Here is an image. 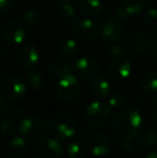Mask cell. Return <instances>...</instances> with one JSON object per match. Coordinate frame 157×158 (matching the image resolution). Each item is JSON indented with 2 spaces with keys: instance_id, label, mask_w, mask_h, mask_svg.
<instances>
[{
  "instance_id": "6da1fadb",
  "label": "cell",
  "mask_w": 157,
  "mask_h": 158,
  "mask_svg": "<svg viewBox=\"0 0 157 158\" xmlns=\"http://www.w3.org/2000/svg\"><path fill=\"white\" fill-rule=\"evenodd\" d=\"M143 118L136 108H125L112 119V130L123 140H132L139 135L142 128Z\"/></svg>"
},
{
  "instance_id": "7a4b0ae2",
  "label": "cell",
  "mask_w": 157,
  "mask_h": 158,
  "mask_svg": "<svg viewBox=\"0 0 157 158\" xmlns=\"http://www.w3.org/2000/svg\"><path fill=\"white\" fill-rule=\"evenodd\" d=\"M51 131L59 140H68L76 132V123L73 115L67 110H59L51 118Z\"/></svg>"
},
{
  "instance_id": "3957f363",
  "label": "cell",
  "mask_w": 157,
  "mask_h": 158,
  "mask_svg": "<svg viewBox=\"0 0 157 158\" xmlns=\"http://www.w3.org/2000/svg\"><path fill=\"white\" fill-rule=\"evenodd\" d=\"M19 131L22 137L30 142H40L46 137L48 126L42 117L37 115L27 116L21 121Z\"/></svg>"
},
{
  "instance_id": "277c9868",
  "label": "cell",
  "mask_w": 157,
  "mask_h": 158,
  "mask_svg": "<svg viewBox=\"0 0 157 158\" xmlns=\"http://www.w3.org/2000/svg\"><path fill=\"white\" fill-rule=\"evenodd\" d=\"M85 121L94 128H102L108 125L111 117V108L102 101H94L85 110Z\"/></svg>"
},
{
  "instance_id": "5b68a950",
  "label": "cell",
  "mask_w": 157,
  "mask_h": 158,
  "mask_svg": "<svg viewBox=\"0 0 157 158\" xmlns=\"http://www.w3.org/2000/svg\"><path fill=\"white\" fill-rule=\"evenodd\" d=\"M82 93V84L76 77L71 73L59 79L56 86V95L61 101L71 102L80 97Z\"/></svg>"
},
{
  "instance_id": "8992f818",
  "label": "cell",
  "mask_w": 157,
  "mask_h": 158,
  "mask_svg": "<svg viewBox=\"0 0 157 158\" xmlns=\"http://www.w3.org/2000/svg\"><path fill=\"white\" fill-rule=\"evenodd\" d=\"M130 73H131V64L129 59L126 58L125 55L113 57L107 70L108 77L114 83L125 82L129 77Z\"/></svg>"
},
{
  "instance_id": "52a82bcc",
  "label": "cell",
  "mask_w": 157,
  "mask_h": 158,
  "mask_svg": "<svg viewBox=\"0 0 157 158\" xmlns=\"http://www.w3.org/2000/svg\"><path fill=\"white\" fill-rule=\"evenodd\" d=\"M1 35L4 41L10 44H22L26 39L25 25L14 19L6 22L1 29Z\"/></svg>"
},
{
  "instance_id": "ba28073f",
  "label": "cell",
  "mask_w": 157,
  "mask_h": 158,
  "mask_svg": "<svg viewBox=\"0 0 157 158\" xmlns=\"http://www.w3.org/2000/svg\"><path fill=\"white\" fill-rule=\"evenodd\" d=\"M2 94L8 100L17 101L26 93V84L24 80L19 77H10L2 84Z\"/></svg>"
},
{
  "instance_id": "9c48e42d",
  "label": "cell",
  "mask_w": 157,
  "mask_h": 158,
  "mask_svg": "<svg viewBox=\"0 0 157 158\" xmlns=\"http://www.w3.org/2000/svg\"><path fill=\"white\" fill-rule=\"evenodd\" d=\"M99 35L105 41L114 43L123 35V26L118 19H107L100 24Z\"/></svg>"
},
{
  "instance_id": "30bf717a",
  "label": "cell",
  "mask_w": 157,
  "mask_h": 158,
  "mask_svg": "<svg viewBox=\"0 0 157 158\" xmlns=\"http://www.w3.org/2000/svg\"><path fill=\"white\" fill-rule=\"evenodd\" d=\"M73 32L79 40L90 43L97 37V28L94 22L89 19H78L74 22Z\"/></svg>"
},
{
  "instance_id": "8fae6325",
  "label": "cell",
  "mask_w": 157,
  "mask_h": 158,
  "mask_svg": "<svg viewBox=\"0 0 157 158\" xmlns=\"http://www.w3.org/2000/svg\"><path fill=\"white\" fill-rule=\"evenodd\" d=\"M88 148L95 157H103L112 150L110 139L102 133H94L88 139Z\"/></svg>"
},
{
  "instance_id": "7c38bea8",
  "label": "cell",
  "mask_w": 157,
  "mask_h": 158,
  "mask_svg": "<svg viewBox=\"0 0 157 158\" xmlns=\"http://www.w3.org/2000/svg\"><path fill=\"white\" fill-rule=\"evenodd\" d=\"M73 72L82 79H93L99 72V64L89 57H81L73 64Z\"/></svg>"
},
{
  "instance_id": "4fadbf2b",
  "label": "cell",
  "mask_w": 157,
  "mask_h": 158,
  "mask_svg": "<svg viewBox=\"0 0 157 158\" xmlns=\"http://www.w3.org/2000/svg\"><path fill=\"white\" fill-rule=\"evenodd\" d=\"M40 53L34 44H25L17 53V63L24 69H31L38 64Z\"/></svg>"
},
{
  "instance_id": "5bb4252c",
  "label": "cell",
  "mask_w": 157,
  "mask_h": 158,
  "mask_svg": "<svg viewBox=\"0 0 157 158\" xmlns=\"http://www.w3.org/2000/svg\"><path fill=\"white\" fill-rule=\"evenodd\" d=\"M37 151L42 158H59L63 155V146L55 138L41 140Z\"/></svg>"
},
{
  "instance_id": "9a60e30c",
  "label": "cell",
  "mask_w": 157,
  "mask_h": 158,
  "mask_svg": "<svg viewBox=\"0 0 157 158\" xmlns=\"http://www.w3.org/2000/svg\"><path fill=\"white\" fill-rule=\"evenodd\" d=\"M129 46L132 52H134L136 54H145L150 52V50L153 46V42L149 33L140 31L131 35V38L129 39Z\"/></svg>"
},
{
  "instance_id": "2e32d148",
  "label": "cell",
  "mask_w": 157,
  "mask_h": 158,
  "mask_svg": "<svg viewBox=\"0 0 157 158\" xmlns=\"http://www.w3.org/2000/svg\"><path fill=\"white\" fill-rule=\"evenodd\" d=\"M6 153L11 158H24L27 154V143L25 138L14 135L6 144Z\"/></svg>"
},
{
  "instance_id": "e0dca14e",
  "label": "cell",
  "mask_w": 157,
  "mask_h": 158,
  "mask_svg": "<svg viewBox=\"0 0 157 158\" xmlns=\"http://www.w3.org/2000/svg\"><path fill=\"white\" fill-rule=\"evenodd\" d=\"M79 10L87 17H94L100 14L102 3L100 0H79Z\"/></svg>"
},
{
  "instance_id": "ac0fdd59",
  "label": "cell",
  "mask_w": 157,
  "mask_h": 158,
  "mask_svg": "<svg viewBox=\"0 0 157 158\" xmlns=\"http://www.w3.org/2000/svg\"><path fill=\"white\" fill-rule=\"evenodd\" d=\"M92 92L96 97L103 99L111 93V85L109 81L103 77H95L92 82Z\"/></svg>"
},
{
  "instance_id": "d6986e66",
  "label": "cell",
  "mask_w": 157,
  "mask_h": 158,
  "mask_svg": "<svg viewBox=\"0 0 157 158\" xmlns=\"http://www.w3.org/2000/svg\"><path fill=\"white\" fill-rule=\"evenodd\" d=\"M141 87L143 92L149 96H155L157 94V71L150 70L143 75L141 80Z\"/></svg>"
},
{
  "instance_id": "ffe728a7",
  "label": "cell",
  "mask_w": 157,
  "mask_h": 158,
  "mask_svg": "<svg viewBox=\"0 0 157 158\" xmlns=\"http://www.w3.org/2000/svg\"><path fill=\"white\" fill-rule=\"evenodd\" d=\"M48 73L52 77L59 80L66 75L73 73V67H71L68 63H64V61H55L48 67Z\"/></svg>"
},
{
  "instance_id": "44dd1931",
  "label": "cell",
  "mask_w": 157,
  "mask_h": 158,
  "mask_svg": "<svg viewBox=\"0 0 157 158\" xmlns=\"http://www.w3.org/2000/svg\"><path fill=\"white\" fill-rule=\"evenodd\" d=\"M137 144L141 148H150L157 146V131L153 129H147L142 133H139Z\"/></svg>"
},
{
  "instance_id": "7402d4cb",
  "label": "cell",
  "mask_w": 157,
  "mask_h": 158,
  "mask_svg": "<svg viewBox=\"0 0 157 158\" xmlns=\"http://www.w3.org/2000/svg\"><path fill=\"white\" fill-rule=\"evenodd\" d=\"M61 54L68 60H73L80 54V46L76 43V40L73 39H68L63 42L61 44Z\"/></svg>"
},
{
  "instance_id": "603a6c76",
  "label": "cell",
  "mask_w": 157,
  "mask_h": 158,
  "mask_svg": "<svg viewBox=\"0 0 157 158\" xmlns=\"http://www.w3.org/2000/svg\"><path fill=\"white\" fill-rule=\"evenodd\" d=\"M121 4L130 16L140 14L144 10V0H122Z\"/></svg>"
},
{
  "instance_id": "cb8c5ba5",
  "label": "cell",
  "mask_w": 157,
  "mask_h": 158,
  "mask_svg": "<svg viewBox=\"0 0 157 158\" xmlns=\"http://www.w3.org/2000/svg\"><path fill=\"white\" fill-rule=\"evenodd\" d=\"M19 130V126L11 119H4L0 123V133L3 138H13Z\"/></svg>"
},
{
  "instance_id": "d4e9b609",
  "label": "cell",
  "mask_w": 157,
  "mask_h": 158,
  "mask_svg": "<svg viewBox=\"0 0 157 158\" xmlns=\"http://www.w3.org/2000/svg\"><path fill=\"white\" fill-rule=\"evenodd\" d=\"M27 83L31 89L40 90L44 85V80L41 73L32 70L27 74Z\"/></svg>"
},
{
  "instance_id": "484cf974",
  "label": "cell",
  "mask_w": 157,
  "mask_h": 158,
  "mask_svg": "<svg viewBox=\"0 0 157 158\" xmlns=\"http://www.w3.org/2000/svg\"><path fill=\"white\" fill-rule=\"evenodd\" d=\"M85 157V148L82 143L73 141L67 148V158H84Z\"/></svg>"
},
{
  "instance_id": "4316f807",
  "label": "cell",
  "mask_w": 157,
  "mask_h": 158,
  "mask_svg": "<svg viewBox=\"0 0 157 158\" xmlns=\"http://www.w3.org/2000/svg\"><path fill=\"white\" fill-rule=\"evenodd\" d=\"M23 21H24V25H25L26 27L29 28V29H32V28L36 27L37 24H38L39 15L35 10L29 9V10H27L23 14Z\"/></svg>"
},
{
  "instance_id": "83f0119b",
  "label": "cell",
  "mask_w": 157,
  "mask_h": 158,
  "mask_svg": "<svg viewBox=\"0 0 157 158\" xmlns=\"http://www.w3.org/2000/svg\"><path fill=\"white\" fill-rule=\"evenodd\" d=\"M125 102H126V96L122 94V93H115V94L112 95L109 98V100H108V104H109L110 108L115 109V110L121 109L125 104Z\"/></svg>"
},
{
  "instance_id": "f1b7e54d",
  "label": "cell",
  "mask_w": 157,
  "mask_h": 158,
  "mask_svg": "<svg viewBox=\"0 0 157 158\" xmlns=\"http://www.w3.org/2000/svg\"><path fill=\"white\" fill-rule=\"evenodd\" d=\"M60 14L67 21H73L76 17V8L72 6V3H61L60 6Z\"/></svg>"
},
{
  "instance_id": "f546056e",
  "label": "cell",
  "mask_w": 157,
  "mask_h": 158,
  "mask_svg": "<svg viewBox=\"0 0 157 158\" xmlns=\"http://www.w3.org/2000/svg\"><path fill=\"white\" fill-rule=\"evenodd\" d=\"M107 53H108V55H110V56H112V57L122 56V55L126 54V46L122 43H116V42H114L113 44L108 46Z\"/></svg>"
},
{
  "instance_id": "4dcf8cb0",
  "label": "cell",
  "mask_w": 157,
  "mask_h": 158,
  "mask_svg": "<svg viewBox=\"0 0 157 158\" xmlns=\"http://www.w3.org/2000/svg\"><path fill=\"white\" fill-rule=\"evenodd\" d=\"M142 15L143 21L149 25H154V24L157 23V9L154 8V6H151L147 10H143Z\"/></svg>"
},
{
  "instance_id": "1f68e13d",
  "label": "cell",
  "mask_w": 157,
  "mask_h": 158,
  "mask_svg": "<svg viewBox=\"0 0 157 158\" xmlns=\"http://www.w3.org/2000/svg\"><path fill=\"white\" fill-rule=\"evenodd\" d=\"M10 112V104L6 97L0 96V117L6 116Z\"/></svg>"
},
{
  "instance_id": "d6a6232c",
  "label": "cell",
  "mask_w": 157,
  "mask_h": 158,
  "mask_svg": "<svg viewBox=\"0 0 157 158\" xmlns=\"http://www.w3.org/2000/svg\"><path fill=\"white\" fill-rule=\"evenodd\" d=\"M119 150H121L122 154H131L132 152L134 151V145L129 142V140H125L124 142H122L121 145H119Z\"/></svg>"
},
{
  "instance_id": "836d02e7",
  "label": "cell",
  "mask_w": 157,
  "mask_h": 158,
  "mask_svg": "<svg viewBox=\"0 0 157 158\" xmlns=\"http://www.w3.org/2000/svg\"><path fill=\"white\" fill-rule=\"evenodd\" d=\"M114 15H115V19H118V21H125V19H127L128 17L130 16V15L128 14L127 11L122 6V4L115 9V11H114Z\"/></svg>"
},
{
  "instance_id": "e575fe53",
  "label": "cell",
  "mask_w": 157,
  "mask_h": 158,
  "mask_svg": "<svg viewBox=\"0 0 157 158\" xmlns=\"http://www.w3.org/2000/svg\"><path fill=\"white\" fill-rule=\"evenodd\" d=\"M10 114H11V117L14 119H21L24 115V111L22 110L19 106H14L12 108V110L10 111Z\"/></svg>"
},
{
  "instance_id": "d590c367",
  "label": "cell",
  "mask_w": 157,
  "mask_h": 158,
  "mask_svg": "<svg viewBox=\"0 0 157 158\" xmlns=\"http://www.w3.org/2000/svg\"><path fill=\"white\" fill-rule=\"evenodd\" d=\"M13 0H0V13L6 12L12 6Z\"/></svg>"
},
{
  "instance_id": "8d00e7d4",
  "label": "cell",
  "mask_w": 157,
  "mask_h": 158,
  "mask_svg": "<svg viewBox=\"0 0 157 158\" xmlns=\"http://www.w3.org/2000/svg\"><path fill=\"white\" fill-rule=\"evenodd\" d=\"M152 119H153L154 124L157 125V108L154 109L153 112H152Z\"/></svg>"
},
{
  "instance_id": "74e56055",
  "label": "cell",
  "mask_w": 157,
  "mask_h": 158,
  "mask_svg": "<svg viewBox=\"0 0 157 158\" xmlns=\"http://www.w3.org/2000/svg\"><path fill=\"white\" fill-rule=\"evenodd\" d=\"M145 158H157V151H153V152L149 153Z\"/></svg>"
},
{
  "instance_id": "f35d334b",
  "label": "cell",
  "mask_w": 157,
  "mask_h": 158,
  "mask_svg": "<svg viewBox=\"0 0 157 158\" xmlns=\"http://www.w3.org/2000/svg\"><path fill=\"white\" fill-rule=\"evenodd\" d=\"M152 48H153V55H154V57H155V58L157 59V45H156V44H153Z\"/></svg>"
},
{
  "instance_id": "ab89813d",
  "label": "cell",
  "mask_w": 157,
  "mask_h": 158,
  "mask_svg": "<svg viewBox=\"0 0 157 158\" xmlns=\"http://www.w3.org/2000/svg\"><path fill=\"white\" fill-rule=\"evenodd\" d=\"M153 44H156V45H157V29L155 30V32H154V41H153Z\"/></svg>"
},
{
  "instance_id": "60d3db41",
  "label": "cell",
  "mask_w": 157,
  "mask_h": 158,
  "mask_svg": "<svg viewBox=\"0 0 157 158\" xmlns=\"http://www.w3.org/2000/svg\"><path fill=\"white\" fill-rule=\"evenodd\" d=\"M59 1H60L61 3H72L73 0H59Z\"/></svg>"
},
{
  "instance_id": "b9f144b4",
  "label": "cell",
  "mask_w": 157,
  "mask_h": 158,
  "mask_svg": "<svg viewBox=\"0 0 157 158\" xmlns=\"http://www.w3.org/2000/svg\"><path fill=\"white\" fill-rule=\"evenodd\" d=\"M2 84H3V79H2V74H1V72H0V89H1V87H2Z\"/></svg>"
},
{
  "instance_id": "7bdbcfd3",
  "label": "cell",
  "mask_w": 157,
  "mask_h": 158,
  "mask_svg": "<svg viewBox=\"0 0 157 158\" xmlns=\"http://www.w3.org/2000/svg\"><path fill=\"white\" fill-rule=\"evenodd\" d=\"M32 2H35V3H42V2L46 1V0H31Z\"/></svg>"
},
{
  "instance_id": "ee69618b",
  "label": "cell",
  "mask_w": 157,
  "mask_h": 158,
  "mask_svg": "<svg viewBox=\"0 0 157 158\" xmlns=\"http://www.w3.org/2000/svg\"><path fill=\"white\" fill-rule=\"evenodd\" d=\"M154 103L157 104V94L154 96Z\"/></svg>"
},
{
  "instance_id": "f6af8a7d",
  "label": "cell",
  "mask_w": 157,
  "mask_h": 158,
  "mask_svg": "<svg viewBox=\"0 0 157 158\" xmlns=\"http://www.w3.org/2000/svg\"><path fill=\"white\" fill-rule=\"evenodd\" d=\"M31 158H40V157H31ZM42 158V157H41Z\"/></svg>"
},
{
  "instance_id": "bcb514c9",
  "label": "cell",
  "mask_w": 157,
  "mask_h": 158,
  "mask_svg": "<svg viewBox=\"0 0 157 158\" xmlns=\"http://www.w3.org/2000/svg\"><path fill=\"white\" fill-rule=\"evenodd\" d=\"M95 158H100V157H95Z\"/></svg>"
}]
</instances>
